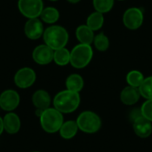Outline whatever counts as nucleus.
I'll use <instances>...</instances> for the list:
<instances>
[{
  "label": "nucleus",
  "mask_w": 152,
  "mask_h": 152,
  "mask_svg": "<svg viewBox=\"0 0 152 152\" xmlns=\"http://www.w3.org/2000/svg\"><path fill=\"white\" fill-rule=\"evenodd\" d=\"M79 104V94L69 90L60 92L53 99L54 109L59 110L61 113H71L78 108Z\"/></svg>",
  "instance_id": "f257e3e1"
},
{
  "label": "nucleus",
  "mask_w": 152,
  "mask_h": 152,
  "mask_svg": "<svg viewBox=\"0 0 152 152\" xmlns=\"http://www.w3.org/2000/svg\"><path fill=\"white\" fill-rule=\"evenodd\" d=\"M44 40L46 45L53 51L65 47L69 40L67 30L61 26H51L47 28L43 34Z\"/></svg>",
  "instance_id": "f03ea898"
},
{
  "label": "nucleus",
  "mask_w": 152,
  "mask_h": 152,
  "mask_svg": "<svg viewBox=\"0 0 152 152\" xmlns=\"http://www.w3.org/2000/svg\"><path fill=\"white\" fill-rule=\"evenodd\" d=\"M40 123L42 128L49 134H53L60 131L63 124L62 113L56 109L48 108L40 115Z\"/></svg>",
  "instance_id": "7ed1b4c3"
},
{
  "label": "nucleus",
  "mask_w": 152,
  "mask_h": 152,
  "mask_svg": "<svg viewBox=\"0 0 152 152\" xmlns=\"http://www.w3.org/2000/svg\"><path fill=\"white\" fill-rule=\"evenodd\" d=\"M93 55L94 52L90 45L79 44L70 52V64L76 69H83L90 63Z\"/></svg>",
  "instance_id": "20e7f679"
},
{
  "label": "nucleus",
  "mask_w": 152,
  "mask_h": 152,
  "mask_svg": "<svg viewBox=\"0 0 152 152\" xmlns=\"http://www.w3.org/2000/svg\"><path fill=\"white\" fill-rule=\"evenodd\" d=\"M77 124L78 129L86 134H95L102 127L101 118L90 110L82 112L77 119Z\"/></svg>",
  "instance_id": "39448f33"
},
{
  "label": "nucleus",
  "mask_w": 152,
  "mask_h": 152,
  "mask_svg": "<svg viewBox=\"0 0 152 152\" xmlns=\"http://www.w3.org/2000/svg\"><path fill=\"white\" fill-rule=\"evenodd\" d=\"M18 8L25 17L33 19L40 16L44 4L42 0H19Z\"/></svg>",
  "instance_id": "423d86ee"
},
{
  "label": "nucleus",
  "mask_w": 152,
  "mask_h": 152,
  "mask_svg": "<svg viewBox=\"0 0 152 152\" xmlns=\"http://www.w3.org/2000/svg\"><path fill=\"white\" fill-rule=\"evenodd\" d=\"M143 12L138 7L128 8L123 15L124 25L131 30L138 29L143 23Z\"/></svg>",
  "instance_id": "0eeeda50"
},
{
  "label": "nucleus",
  "mask_w": 152,
  "mask_h": 152,
  "mask_svg": "<svg viewBox=\"0 0 152 152\" xmlns=\"http://www.w3.org/2000/svg\"><path fill=\"white\" fill-rule=\"evenodd\" d=\"M36 81V73L30 68H22L17 71L14 77V82L20 88H28Z\"/></svg>",
  "instance_id": "6e6552de"
},
{
  "label": "nucleus",
  "mask_w": 152,
  "mask_h": 152,
  "mask_svg": "<svg viewBox=\"0 0 152 152\" xmlns=\"http://www.w3.org/2000/svg\"><path fill=\"white\" fill-rule=\"evenodd\" d=\"M53 53L54 51L48 45H40L34 49L32 58L37 64L46 65L53 60Z\"/></svg>",
  "instance_id": "1a4fd4ad"
},
{
  "label": "nucleus",
  "mask_w": 152,
  "mask_h": 152,
  "mask_svg": "<svg viewBox=\"0 0 152 152\" xmlns=\"http://www.w3.org/2000/svg\"><path fill=\"white\" fill-rule=\"evenodd\" d=\"M20 102V96L13 90H6L0 95V107L5 111H12L17 108Z\"/></svg>",
  "instance_id": "9d476101"
},
{
  "label": "nucleus",
  "mask_w": 152,
  "mask_h": 152,
  "mask_svg": "<svg viewBox=\"0 0 152 152\" xmlns=\"http://www.w3.org/2000/svg\"><path fill=\"white\" fill-rule=\"evenodd\" d=\"M24 32L27 37H28L29 39H38L44 34V27L42 21L37 18L29 19L25 23Z\"/></svg>",
  "instance_id": "9b49d317"
},
{
  "label": "nucleus",
  "mask_w": 152,
  "mask_h": 152,
  "mask_svg": "<svg viewBox=\"0 0 152 152\" xmlns=\"http://www.w3.org/2000/svg\"><path fill=\"white\" fill-rule=\"evenodd\" d=\"M134 131L140 138H148L152 133V124L143 116L138 118L134 123Z\"/></svg>",
  "instance_id": "f8f14e48"
},
{
  "label": "nucleus",
  "mask_w": 152,
  "mask_h": 152,
  "mask_svg": "<svg viewBox=\"0 0 152 152\" xmlns=\"http://www.w3.org/2000/svg\"><path fill=\"white\" fill-rule=\"evenodd\" d=\"M140 96L141 94H140L138 88H134V87L128 86L121 91L120 100L124 104L131 106L138 102Z\"/></svg>",
  "instance_id": "ddd939ff"
},
{
  "label": "nucleus",
  "mask_w": 152,
  "mask_h": 152,
  "mask_svg": "<svg viewBox=\"0 0 152 152\" xmlns=\"http://www.w3.org/2000/svg\"><path fill=\"white\" fill-rule=\"evenodd\" d=\"M32 102L37 110L44 111L45 110L49 108L51 103V98L47 92L44 90H38L33 94Z\"/></svg>",
  "instance_id": "4468645a"
},
{
  "label": "nucleus",
  "mask_w": 152,
  "mask_h": 152,
  "mask_svg": "<svg viewBox=\"0 0 152 152\" xmlns=\"http://www.w3.org/2000/svg\"><path fill=\"white\" fill-rule=\"evenodd\" d=\"M4 129L9 134H16L20 128V120L19 117L14 113H8L4 116Z\"/></svg>",
  "instance_id": "2eb2a0df"
},
{
  "label": "nucleus",
  "mask_w": 152,
  "mask_h": 152,
  "mask_svg": "<svg viewBox=\"0 0 152 152\" xmlns=\"http://www.w3.org/2000/svg\"><path fill=\"white\" fill-rule=\"evenodd\" d=\"M94 31H93L86 24V25H80L77 27L76 30V37L77 40L80 42V44L85 45H90L94 43Z\"/></svg>",
  "instance_id": "dca6fc26"
},
{
  "label": "nucleus",
  "mask_w": 152,
  "mask_h": 152,
  "mask_svg": "<svg viewBox=\"0 0 152 152\" xmlns=\"http://www.w3.org/2000/svg\"><path fill=\"white\" fill-rule=\"evenodd\" d=\"M67 90L71 92L79 93L84 87V79L78 74H71L66 79Z\"/></svg>",
  "instance_id": "f3484780"
},
{
  "label": "nucleus",
  "mask_w": 152,
  "mask_h": 152,
  "mask_svg": "<svg viewBox=\"0 0 152 152\" xmlns=\"http://www.w3.org/2000/svg\"><path fill=\"white\" fill-rule=\"evenodd\" d=\"M77 131H78V126L77 121L69 120L62 124L60 129V134L63 139L69 140L72 139L77 134Z\"/></svg>",
  "instance_id": "a211bd4d"
},
{
  "label": "nucleus",
  "mask_w": 152,
  "mask_h": 152,
  "mask_svg": "<svg viewBox=\"0 0 152 152\" xmlns=\"http://www.w3.org/2000/svg\"><path fill=\"white\" fill-rule=\"evenodd\" d=\"M104 23V16L102 13L99 12H92L86 20V25L93 30L97 31L101 29V28L103 26Z\"/></svg>",
  "instance_id": "6ab92c4d"
},
{
  "label": "nucleus",
  "mask_w": 152,
  "mask_h": 152,
  "mask_svg": "<svg viewBox=\"0 0 152 152\" xmlns=\"http://www.w3.org/2000/svg\"><path fill=\"white\" fill-rule=\"evenodd\" d=\"M53 61L59 66H65L70 62V52L65 47L55 50L53 53Z\"/></svg>",
  "instance_id": "aec40b11"
},
{
  "label": "nucleus",
  "mask_w": 152,
  "mask_h": 152,
  "mask_svg": "<svg viewBox=\"0 0 152 152\" xmlns=\"http://www.w3.org/2000/svg\"><path fill=\"white\" fill-rule=\"evenodd\" d=\"M40 17L43 21L52 24V23L56 22L59 20L60 13H59V11L54 7H46L43 9L40 14Z\"/></svg>",
  "instance_id": "412c9836"
},
{
  "label": "nucleus",
  "mask_w": 152,
  "mask_h": 152,
  "mask_svg": "<svg viewBox=\"0 0 152 152\" xmlns=\"http://www.w3.org/2000/svg\"><path fill=\"white\" fill-rule=\"evenodd\" d=\"M143 74L139 70H131L128 72L126 76V82L127 84L134 88H139L144 80Z\"/></svg>",
  "instance_id": "4be33fe9"
},
{
  "label": "nucleus",
  "mask_w": 152,
  "mask_h": 152,
  "mask_svg": "<svg viewBox=\"0 0 152 152\" xmlns=\"http://www.w3.org/2000/svg\"><path fill=\"white\" fill-rule=\"evenodd\" d=\"M141 96L147 100L152 99V76L144 78L142 84L138 88Z\"/></svg>",
  "instance_id": "5701e85b"
},
{
  "label": "nucleus",
  "mask_w": 152,
  "mask_h": 152,
  "mask_svg": "<svg viewBox=\"0 0 152 152\" xmlns=\"http://www.w3.org/2000/svg\"><path fill=\"white\" fill-rule=\"evenodd\" d=\"M94 45L95 48L98 51H100V52H105V51L108 50V48L110 46L109 37L105 34L100 33V34H98V35H96L94 37Z\"/></svg>",
  "instance_id": "b1692460"
},
{
  "label": "nucleus",
  "mask_w": 152,
  "mask_h": 152,
  "mask_svg": "<svg viewBox=\"0 0 152 152\" xmlns=\"http://www.w3.org/2000/svg\"><path fill=\"white\" fill-rule=\"evenodd\" d=\"M93 4L96 12L103 14L112 9L114 5V0H93Z\"/></svg>",
  "instance_id": "393cba45"
},
{
  "label": "nucleus",
  "mask_w": 152,
  "mask_h": 152,
  "mask_svg": "<svg viewBox=\"0 0 152 152\" xmlns=\"http://www.w3.org/2000/svg\"><path fill=\"white\" fill-rule=\"evenodd\" d=\"M142 114V116L152 122V99L151 100H147L141 108Z\"/></svg>",
  "instance_id": "a878e982"
},
{
  "label": "nucleus",
  "mask_w": 152,
  "mask_h": 152,
  "mask_svg": "<svg viewBox=\"0 0 152 152\" xmlns=\"http://www.w3.org/2000/svg\"><path fill=\"white\" fill-rule=\"evenodd\" d=\"M140 117H142L141 109H134V110L131 111V113H130V119L132 120L133 123H134L138 118H140Z\"/></svg>",
  "instance_id": "bb28decb"
},
{
  "label": "nucleus",
  "mask_w": 152,
  "mask_h": 152,
  "mask_svg": "<svg viewBox=\"0 0 152 152\" xmlns=\"http://www.w3.org/2000/svg\"><path fill=\"white\" fill-rule=\"evenodd\" d=\"M3 130H4V122H3V119L0 118V134H2Z\"/></svg>",
  "instance_id": "cd10ccee"
},
{
  "label": "nucleus",
  "mask_w": 152,
  "mask_h": 152,
  "mask_svg": "<svg viewBox=\"0 0 152 152\" xmlns=\"http://www.w3.org/2000/svg\"><path fill=\"white\" fill-rule=\"evenodd\" d=\"M68 2H69V3H71V4H77V3H78L79 1H81V0H67Z\"/></svg>",
  "instance_id": "c85d7f7f"
},
{
  "label": "nucleus",
  "mask_w": 152,
  "mask_h": 152,
  "mask_svg": "<svg viewBox=\"0 0 152 152\" xmlns=\"http://www.w3.org/2000/svg\"><path fill=\"white\" fill-rule=\"evenodd\" d=\"M51 1H57V0H51Z\"/></svg>",
  "instance_id": "c756f323"
},
{
  "label": "nucleus",
  "mask_w": 152,
  "mask_h": 152,
  "mask_svg": "<svg viewBox=\"0 0 152 152\" xmlns=\"http://www.w3.org/2000/svg\"><path fill=\"white\" fill-rule=\"evenodd\" d=\"M119 1H123V0H119Z\"/></svg>",
  "instance_id": "7c9ffc66"
},
{
  "label": "nucleus",
  "mask_w": 152,
  "mask_h": 152,
  "mask_svg": "<svg viewBox=\"0 0 152 152\" xmlns=\"http://www.w3.org/2000/svg\"><path fill=\"white\" fill-rule=\"evenodd\" d=\"M34 152H38V151H34Z\"/></svg>",
  "instance_id": "2f4dec72"
}]
</instances>
